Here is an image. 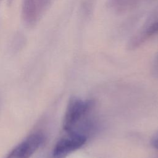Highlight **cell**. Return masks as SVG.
Returning <instances> with one entry per match:
<instances>
[{"mask_svg":"<svg viewBox=\"0 0 158 158\" xmlns=\"http://www.w3.org/2000/svg\"><path fill=\"white\" fill-rule=\"evenodd\" d=\"M152 72L155 76L158 77V54L156 56L153 64Z\"/></svg>","mask_w":158,"mask_h":158,"instance_id":"cell-7","label":"cell"},{"mask_svg":"<svg viewBox=\"0 0 158 158\" xmlns=\"http://www.w3.org/2000/svg\"><path fill=\"white\" fill-rule=\"evenodd\" d=\"M11 42L14 49H20L24 46L26 42V38L23 34L21 33H17L14 36Z\"/></svg>","mask_w":158,"mask_h":158,"instance_id":"cell-6","label":"cell"},{"mask_svg":"<svg viewBox=\"0 0 158 158\" xmlns=\"http://www.w3.org/2000/svg\"><path fill=\"white\" fill-rule=\"evenodd\" d=\"M1 0H0V2H1Z\"/></svg>","mask_w":158,"mask_h":158,"instance_id":"cell-9","label":"cell"},{"mask_svg":"<svg viewBox=\"0 0 158 158\" xmlns=\"http://www.w3.org/2000/svg\"><path fill=\"white\" fill-rule=\"evenodd\" d=\"M144 0H108V7L117 14L127 12L136 7Z\"/></svg>","mask_w":158,"mask_h":158,"instance_id":"cell-5","label":"cell"},{"mask_svg":"<svg viewBox=\"0 0 158 158\" xmlns=\"http://www.w3.org/2000/svg\"><path fill=\"white\" fill-rule=\"evenodd\" d=\"M53 0H22L21 15L24 25L33 28L48 10Z\"/></svg>","mask_w":158,"mask_h":158,"instance_id":"cell-2","label":"cell"},{"mask_svg":"<svg viewBox=\"0 0 158 158\" xmlns=\"http://www.w3.org/2000/svg\"><path fill=\"white\" fill-rule=\"evenodd\" d=\"M93 102L89 100L72 98L66 109L63 120V128L67 133H73L81 120L89 112Z\"/></svg>","mask_w":158,"mask_h":158,"instance_id":"cell-1","label":"cell"},{"mask_svg":"<svg viewBox=\"0 0 158 158\" xmlns=\"http://www.w3.org/2000/svg\"><path fill=\"white\" fill-rule=\"evenodd\" d=\"M86 136L80 133H68L56 144L52 155L54 158H64L70 153L80 148L86 141Z\"/></svg>","mask_w":158,"mask_h":158,"instance_id":"cell-3","label":"cell"},{"mask_svg":"<svg viewBox=\"0 0 158 158\" xmlns=\"http://www.w3.org/2000/svg\"><path fill=\"white\" fill-rule=\"evenodd\" d=\"M43 142L44 136L41 133H33L18 144L6 158H30Z\"/></svg>","mask_w":158,"mask_h":158,"instance_id":"cell-4","label":"cell"},{"mask_svg":"<svg viewBox=\"0 0 158 158\" xmlns=\"http://www.w3.org/2000/svg\"><path fill=\"white\" fill-rule=\"evenodd\" d=\"M152 144L153 145V146L156 148L157 149H158V135L154 137V138L152 139Z\"/></svg>","mask_w":158,"mask_h":158,"instance_id":"cell-8","label":"cell"}]
</instances>
